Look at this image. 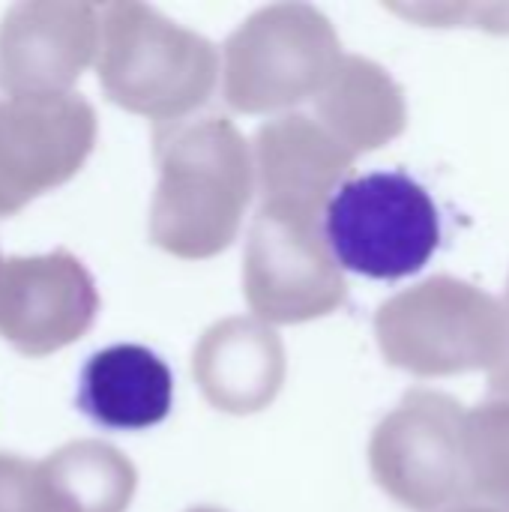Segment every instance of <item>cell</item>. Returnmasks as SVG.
Wrapping results in <instances>:
<instances>
[{"mask_svg": "<svg viewBox=\"0 0 509 512\" xmlns=\"http://www.w3.org/2000/svg\"><path fill=\"white\" fill-rule=\"evenodd\" d=\"M465 489L468 501L509 510V399L465 411Z\"/></svg>", "mask_w": 509, "mask_h": 512, "instance_id": "12", "label": "cell"}, {"mask_svg": "<svg viewBox=\"0 0 509 512\" xmlns=\"http://www.w3.org/2000/svg\"><path fill=\"white\" fill-rule=\"evenodd\" d=\"M318 120L354 153H369L405 132L408 105L396 78L369 57L345 54L315 99Z\"/></svg>", "mask_w": 509, "mask_h": 512, "instance_id": "11", "label": "cell"}, {"mask_svg": "<svg viewBox=\"0 0 509 512\" xmlns=\"http://www.w3.org/2000/svg\"><path fill=\"white\" fill-rule=\"evenodd\" d=\"M192 372L216 411L249 417L282 393L288 357L276 327L255 315H231L201 336Z\"/></svg>", "mask_w": 509, "mask_h": 512, "instance_id": "9", "label": "cell"}, {"mask_svg": "<svg viewBox=\"0 0 509 512\" xmlns=\"http://www.w3.org/2000/svg\"><path fill=\"white\" fill-rule=\"evenodd\" d=\"M117 93L150 114L180 117L204 105L219 81L222 60L213 42L147 9H126L114 33Z\"/></svg>", "mask_w": 509, "mask_h": 512, "instance_id": "7", "label": "cell"}, {"mask_svg": "<svg viewBox=\"0 0 509 512\" xmlns=\"http://www.w3.org/2000/svg\"><path fill=\"white\" fill-rule=\"evenodd\" d=\"M465 411L438 390H411L372 432L369 468L378 489L414 512L465 504Z\"/></svg>", "mask_w": 509, "mask_h": 512, "instance_id": "6", "label": "cell"}, {"mask_svg": "<svg viewBox=\"0 0 509 512\" xmlns=\"http://www.w3.org/2000/svg\"><path fill=\"white\" fill-rule=\"evenodd\" d=\"M243 294L270 327L333 315L348 300V282L324 237V219L261 204L246 240Z\"/></svg>", "mask_w": 509, "mask_h": 512, "instance_id": "5", "label": "cell"}, {"mask_svg": "<svg viewBox=\"0 0 509 512\" xmlns=\"http://www.w3.org/2000/svg\"><path fill=\"white\" fill-rule=\"evenodd\" d=\"M441 512H509L507 507H492V504H474V501H465V504H456L450 510Z\"/></svg>", "mask_w": 509, "mask_h": 512, "instance_id": "13", "label": "cell"}, {"mask_svg": "<svg viewBox=\"0 0 509 512\" xmlns=\"http://www.w3.org/2000/svg\"><path fill=\"white\" fill-rule=\"evenodd\" d=\"M375 339L390 366L417 378L492 375L509 348V309L471 282L435 276L381 303Z\"/></svg>", "mask_w": 509, "mask_h": 512, "instance_id": "2", "label": "cell"}, {"mask_svg": "<svg viewBox=\"0 0 509 512\" xmlns=\"http://www.w3.org/2000/svg\"><path fill=\"white\" fill-rule=\"evenodd\" d=\"M255 156L225 117H204L168 135L162 183L153 207V237L180 258L225 252L255 195Z\"/></svg>", "mask_w": 509, "mask_h": 512, "instance_id": "1", "label": "cell"}, {"mask_svg": "<svg viewBox=\"0 0 509 512\" xmlns=\"http://www.w3.org/2000/svg\"><path fill=\"white\" fill-rule=\"evenodd\" d=\"M174 405V375L147 345L120 342L87 357L78 372L75 408L108 432L159 426Z\"/></svg>", "mask_w": 509, "mask_h": 512, "instance_id": "10", "label": "cell"}, {"mask_svg": "<svg viewBox=\"0 0 509 512\" xmlns=\"http://www.w3.org/2000/svg\"><path fill=\"white\" fill-rule=\"evenodd\" d=\"M504 303H507V309H509V282H507V300H504Z\"/></svg>", "mask_w": 509, "mask_h": 512, "instance_id": "15", "label": "cell"}, {"mask_svg": "<svg viewBox=\"0 0 509 512\" xmlns=\"http://www.w3.org/2000/svg\"><path fill=\"white\" fill-rule=\"evenodd\" d=\"M345 51L330 18L309 3L252 12L225 42L222 90L240 114H276L318 99Z\"/></svg>", "mask_w": 509, "mask_h": 512, "instance_id": "3", "label": "cell"}, {"mask_svg": "<svg viewBox=\"0 0 509 512\" xmlns=\"http://www.w3.org/2000/svg\"><path fill=\"white\" fill-rule=\"evenodd\" d=\"M192 512H222V510H213V507H198V510Z\"/></svg>", "mask_w": 509, "mask_h": 512, "instance_id": "14", "label": "cell"}, {"mask_svg": "<svg viewBox=\"0 0 509 512\" xmlns=\"http://www.w3.org/2000/svg\"><path fill=\"white\" fill-rule=\"evenodd\" d=\"M252 156L261 204L321 219L357 159L318 117L297 111L267 120L255 132Z\"/></svg>", "mask_w": 509, "mask_h": 512, "instance_id": "8", "label": "cell"}, {"mask_svg": "<svg viewBox=\"0 0 509 512\" xmlns=\"http://www.w3.org/2000/svg\"><path fill=\"white\" fill-rule=\"evenodd\" d=\"M324 237L342 270L396 282L420 273L441 246V213L405 171L351 177L324 210Z\"/></svg>", "mask_w": 509, "mask_h": 512, "instance_id": "4", "label": "cell"}]
</instances>
